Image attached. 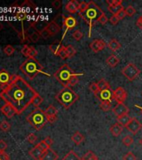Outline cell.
I'll use <instances>...</instances> for the list:
<instances>
[{
  "instance_id": "17",
  "label": "cell",
  "mask_w": 142,
  "mask_h": 160,
  "mask_svg": "<svg viewBox=\"0 0 142 160\" xmlns=\"http://www.w3.org/2000/svg\"><path fill=\"white\" fill-rule=\"evenodd\" d=\"M106 46H107V45H106V43H105V41L101 39L94 40V41H92V42L90 43V48H91V50H92L93 52L95 53L105 49Z\"/></svg>"
},
{
  "instance_id": "49",
  "label": "cell",
  "mask_w": 142,
  "mask_h": 160,
  "mask_svg": "<svg viewBox=\"0 0 142 160\" xmlns=\"http://www.w3.org/2000/svg\"><path fill=\"white\" fill-rule=\"evenodd\" d=\"M109 21L108 18H107V16L105 15V13H104L101 17H100V19H99V20H98V23H100V24H101V25H105L107 22Z\"/></svg>"
},
{
  "instance_id": "28",
  "label": "cell",
  "mask_w": 142,
  "mask_h": 160,
  "mask_svg": "<svg viewBox=\"0 0 142 160\" xmlns=\"http://www.w3.org/2000/svg\"><path fill=\"white\" fill-rule=\"evenodd\" d=\"M82 160H99V158L93 151H88L82 157Z\"/></svg>"
},
{
  "instance_id": "54",
  "label": "cell",
  "mask_w": 142,
  "mask_h": 160,
  "mask_svg": "<svg viewBox=\"0 0 142 160\" xmlns=\"http://www.w3.org/2000/svg\"><path fill=\"white\" fill-rule=\"evenodd\" d=\"M79 76H74L72 78V79L70 80V82H69V88L70 87H73L74 86V85H76L78 83H79V78H78Z\"/></svg>"
},
{
  "instance_id": "21",
  "label": "cell",
  "mask_w": 142,
  "mask_h": 160,
  "mask_svg": "<svg viewBox=\"0 0 142 160\" xmlns=\"http://www.w3.org/2000/svg\"><path fill=\"white\" fill-rule=\"evenodd\" d=\"M122 131H123V126H121L118 123H115L110 128V132L114 137H119L121 134Z\"/></svg>"
},
{
  "instance_id": "59",
  "label": "cell",
  "mask_w": 142,
  "mask_h": 160,
  "mask_svg": "<svg viewBox=\"0 0 142 160\" xmlns=\"http://www.w3.org/2000/svg\"><path fill=\"white\" fill-rule=\"evenodd\" d=\"M135 106L136 108H140V111H141V112H142V108H141V107H140V106H138V105H135Z\"/></svg>"
},
{
  "instance_id": "22",
  "label": "cell",
  "mask_w": 142,
  "mask_h": 160,
  "mask_svg": "<svg viewBox=\"0 0 142 160\" xmlns=\"http://www.w3.org/2000/svg\"><path fill=\"white\" fill-rule=\"evenodd\" d=\"M84 136L81 133H79V131L75 132L72 136H71V140L73 143H74L76 145H80L84 141Z\"/></svg>"
},
{
  "instance_id": "36",
  "label": "cell",
  "mask_w": 142,
  "mask_h": 160,
  "mask_svg": "<svg viewBox=\"0 0 142 160\" xmlns=\"http://www.w3.org/2000/svg\"><path fill=\"white\" fill-rule=\"evenodd\" d=\"M43 98L40 96V94H38L36 97L34 98V100H33V102H32V104L34 105V107H36V108H39L40 107V105L43 102Z\"/></svg>"
},
{
  "instance_id": "40",
  "label": "cell",
  "mask_w": 142,
  "mask_h": 160,
  "mask_svg": "<svg viewBox=\"0 0 142 160\" xmlns=\"http://www.w3.org/2000/svg\"><path fill=\"white\" fill-rule=\"evenodd\" d=\"M18 35H19V39H20V41H21L22 43H25L26 42L29 41V38H28V36H27V34H26V33H25V31L20 32V33L18 34Z\"/></svg>"
},
{
  "instance_id": "53",
  "label": "cell",
  "mask_w": 142,
  "mask_h": 160,
  "mask_svg": "<svg viewBox=\"0 0 142 160\" xmlns=\"http://www.w3.org/2000/svg\"><path fill=\"white\" fill-rule=\"evenodd\" d=\"M109 21L111 22V24L112 25H116L119 23V21H120V19H118V17L116 15H112L111 17V19H109Z\"/></svg>"
},
{
  "instance_id": "56",
  "label": "cell",
  "mask_w": 142,
  "mask_h": 160,
  "mask_svg": "<svg viewBox=\"0 0 142 160\" xmlns=\"http://www.w3.org/2000/svg\"><path fill=\"white\" fill-rule=\"evenodd\" d=\"M0 160H11L8 153H6L5 152H0Z\"/></svg>"
},
{
  "instance_id": "16",
  "label": "cell",
  "mask_w": 142,
  "mask_h": 160,
  "mask_svg": "<svg viewBox=\"0 0 142 160\" xmlns=\"http://www.w3.org/2000/svg\"><path fill=\"white\" fill-rule=\"evenodd\" d=\"M45 151L43 149H41L40 145L36 144L29 151V153L34 160H41L44 154H45Z\"/></svg>"
},
{
  "instance_id": "13",
  "label": "cell",
  "mask_w": 142,
  "mask_h": 160,
  "mask_svg": "<svg viewBox=\"0 0 142 160\" xmlns=\"http://www.w3.org/2000/svg\"><path fill=\"white\" fill-rule=\"evenodd\" d=\"M11 79H12V74L8 73L5 69H1L0 70V86L1 89L5 88L10 84Z\"/></svg>"
},
{
  "instance_id": "18",
  "label": "cell",
  "mask_w": 142,
  "mask_h": 160,
  "mask_svg": "<svg viewBox=\"0 0 142 160\" xmlns=\"http://www.w3.org/2000/svg\"><path fill=\"white\" fill-rule=\"evenodd\" d=\"M46 29L48 30V32L50 33V36L52 37V36H54L55 34H59L61 30V28L60 25L55 21V20H54V21H51L50 23L46 25Z\"/></svg>"
},
{
  "instance_id": "35",
  "label": "cell",
  "mask_w": 142,
  "mask_h": 160,
  "mask_svg": "<svg viewBox=\"0 0 142 160\" xmlns=\"http://www.w3.org/2000/svg\"><path fill=\"white\" fill-rule=\"evenodd\" d=\"M3 52H4V53H5L7 56H11L13 55V53L15 52V48H14L12 45L8 44L6 45L5 47H4V48H3Z\"/></svg>"
},
{
  "instance_id": "1",
  "label": "cell",
  "mask_w": 142,
  "mask_h": 160,
  "mask_svg": "<svg viewBox=\"0 0 142 160\" xmlns=\"http://www.w3.org/2000/svg\"><path fill=\"white\" fill-rule=\"evenodd\" d=\"M39 94L30 84L17 74H12L10 84L2 89L0 98L5 103L13 105L21 114L29 105L32 104L34 98Z\"/></svg>"
},
{
  "instance_id": "50",
  "label": "cell",
  "mask_w": 142,
  "mask_h": 160,
  "mask_svg": "<svg viewBox=\"0 0 142 160\" xmlns=\"http://www.w3.org/2000/svg\"><path fill=\"white\" fill-rule=\"evenodd\" d=\"M116 16L118 17V19H120V20H122V19H124L125 18V16H126V13H125V8H122L120 12H119L117 14H116Z\"/></svg>"
},
{
  "instance_id": "60",
  "label": "cell",
  "mask_w": 142,
  "mask_h": 160,
  "mask_svg": "<svg viewBox=\"0 0 142 160\" xmlns=\"http://www.w3.org/2000/svg\"><path fill=\"white\" fill-rule=\"evenodd\" d=\"M139 144H140V145H141V146H142V138H141V139H140V140H139Z\"/></svg>"
},
{
  "instance_id": "41",
  "label": "cell",
  "mask_w": 142,
  "mask_h": 160,
  "mask_svg": "<svg viewBox=\"0 0 142 160\" xmlns=\"http://www.w3.org/2000/svg\"><path fill=\"white\" fill-rule=\"evenodd\" d=\"M89 7V3H86L84 1H82L81 3H79V13H84L87 10V8Z\"/></svg>"
},
{
  "instance_id": "25",
  "label": "cell",
  "mask_w": 142,
  "mask_h": 160,
  "mask_svg": "<svg viewBox=\"0 0 142 160\" xmlns=\"http://www.w3.org/2000/svg\"><path fill=\"white\" fill-rule=\"evenodd\" d=\"M107 47H108L112 52H116V51H118V50L121 48V44L119 43L118 40L113 39H111V41L108 43Z\"/></svg>"
},
{
  "instance_id": "42",
  "label": "cell",
  "mask_w": 142,
  "mask_h": 160,
  "mask_svg": "<svg viewBox=\"0 0 142 160\" xmlns=\"http://www.w3.org/2000/svg\"><path fill=\"white\" fill-rule=\"evenodd\" d=\"M38 55V51L34 47L30 46L29 48V58H35V57Z\"/></svg>"
},
{
  "instance_id": "20",
  "label": "cell",
  "mask_w": 142,
  "mask_h": 160,
  "mask_svg": "<svg viewBox=\"0 0 142 160\" xmlns=\"http://www.w3.org/2000/svg\"><path fill=\"white\" fill-rule=\"evenodd\" d=\"M59 155L58 153L54 151V150L48 149L46 152L45 153V154L43 156L42 159L41 160H58Z\"/></svg>"
},
{
  "instance_id": "45",
  "label": "cell",
  "mask_w": 142,
  "mask_h": 160,
  "mask_svg": "<svg viewBox=\"0 0 142 160\" xmlns=\"http://www.w3.org/2000/svg\"><path fill=\"white\" fill-rule=\"evenodd\" d=\"M122 0H107L106 3L108 6H118L122 5Z\"/></svg>"
},
{
  "instance_id": "34",
  "label": "cell",
  "mask_w": 142,
  "mask_h": 160,
  "mask_svg": "<svg viewBox=\"0 0 142 160\" xmlns=\"http://www.w3.org/2000/svg\"><path fill=\"white\" fill-rule=\"evenodd\" d=\"M10 129H11V125L8 121L3 120L0 123V129H1L2 131L8 132L10 130Z\"/></svg>"
},
{
  "instance_id": "52",
  "label": "cell",
  "mask_w": 142,
  "mask_h": 160,
  "mask_svg": "<svg viewBox=\"0 0 142 160\" xmlns=\"http://www.w3.org/2000/svg\"><path fill=\"white\" fill-rule=\"evenodd\" d=\"M52 6L53 8H55V9H59L62 6V2L60 0H54L52 3Z\"/></svg>"
},
{
  "instance_id": "26",
  "label": "cell",
  "mask_w": 142,
  "mask_h": 160,
  "mask_svg": "<svg viewBox=\"0 0 142 160\" xmlns=\"http://www.w3.org/2000/svg\"><path fill=\"white\" fill-rule=\"evenodd\" d=\"M62 160H82V158L79 157L74 150H70L69 152H68V153L64 155Z\"/></svg>"
},
{
  "instance_id": "44",
  "label": "cell",
  "mask_w": 142,
  "mask_h": 160,
  "mask_svg": "<svg viewBox=\"0 0 142 160\" xmlns=\"http://www.w3.org/2000/svg\"><path fill=\"white\" fill-rule=\"evenodd\" d=\"M58 56L60 58H62V59H65V58H68V53H67V52H66L65 46H63V47H62L61 50L59 51V53Z\"/></svg>"
},
{
  "instance_id": "46",
  "label": "cell",
  "mask_w": 142,
  "mask_h": 160,
  "mask_svg": "<svg viewBox=\"0 0 142 160\" xmlns=\"http://www.w3.org/2000/svg\"><path fill=\"white\" fill-rule=\"evenodd\" d=\"M26 139L29 144H34L35 142L37 141V136H36L34 134H29V135L27 136Z\"/></svg>"
},
{
  "instance_id": "31",
  "label": "cell",
  "mask_w": 142,
  "mask_h": 160,
  "mask_svg": "<svg viewBox=\"0 0 142 160\" xmlns=\"http://www.w3.org/2000/svg\"><path fill=\"white\" fill-rule=\"evenodd\" d=\"M66 52L68 53V58H72L74 57L75 54H76V49L74 48V47L73 45H68V46H65Z\"/></svg>"
},
{
  "instance_id": "8",
  "label": "cell",
  "mask_w": 142,
  "mask_h": 160,
  "mask_svg": "<svg viewBox=\"0 0 142 160\" xmlns=\"http://www.w3.org/2000/svg\"><path fill=\"white\" fill-rule=\"evenodd\" d=\"M62 28L64 29V34H63V36L61 38V41L64 39L65 37L66 34H67V32L69 30H70V29H74L75 27L77 26V24H78V22L75 19H74L73 16H68V17H65L64 15H62Z\"/></svg>"
},
{
  "instance_id": "3",
  "label": "cell",
  "mask_w": 142,
  "mask_h": 160,
  "mask_svg": "<svg viewBox=\"0 0 142 160\" xmlns=\"http://www.w3.org/2000/svg\"><path fill=\"white\" fill-rule=\"evenodd\" d=\"M19 68L29 79H34L39 74H44L50 76V74L44 73V67L36 58H27L20 65Z\"/></svg>"
},
{
  "instance_id": "9",
  "label": "cell",
  "mask_w": 142,
  "mask_h": 160,
  "mask_svg": "<svg viewBox=\"0 0 142 160\" xmlns=\"http://www.w3.org/2000/svg\"><path fill=\"white\" fill-rule=\"evenodd\" d=\"M127 98V93L122 87H118L113 94V100L116 101L117 103H124Z\"/></svg>"
},
{
  "instance_id": "39",
  "label": "cell",
  "mask_w": 142,
  "mask_h": 160,
  "mask_svg": "<svg viewBox=\"0 0 142 160\" xmlns=\"http://www.w3.org/2000/svg\"><path fill=\"white\" fill-rule=\"evenodd\" d=\"M72 37L74 38L76 41H79V40H81L82 38L84 37V34H83L80 30H75V31L72 34Z\"/></svg>"
},
{
  "instance_id": "29",
  "label": "cell",
  "mask_w": 142,
  "mask_h": 160,
  "mask_svg": "<svg viewBox=\"0 0 142 160\" xmlns=\"http://www.w3.org/2000/svg\"><path fill=\"white\" fill-rule=\"evenodd\" d=\"M100 108L104 112H108L112 108L111 102H110V101H101L100 103Z\"/></svg>"
},
{
  "instance_id": "15",
  "label": "cell",
  "mask_w": 142,
  "mask_h": 160,
  "mask_svg": "<svg viewBox=\"0 0 142 160\" xmlns=\"http://www.w3.org/2000/svg\"><path fill=\"white\" fill-rule=\"evenodd\" d=\"M1 112L8 118H13V116L18 114V112L15 109V108L9 103H4L1 108Z\"/></svg>"
},
{
  "instance_id": "57",
  "label": "cell",
  "mask_w": 142,
  "mask_h": 160,
  "mask_svg": "<svg viewBox=\"0 0 142 160\" xmlns=\"http://www.w3.org/2000/svg\"><path fill=\"white\" fill-rule=\"evenodd\" d=\"M136 25L140 29H142V15L140 16L139 19H137Z\"/></svg>"
},
{
  "instance_id": "58",
  "label": "cell",
  "mask_w": 142,
  "mask_h": 160,
  "mask_svg": "<svg viewBox=\"0 0 142 160\" xmlns=\"http://www.w3.org/2000/svg\"><path fill=\"white\" fill-rule=\"evenodd\" d=\"M3 25L0 23V31H1V30H3Z\"/></svg>"
},
{
  "instance_id": "12",
  "label": "cell",
  "mask_w": 142,
  "mask_h": 160,
  "mask_svg": "<svg viewBox=\"0 0 142 160\" xmlns=\"http://www.w3.org/2000/svg\"><path fill=\"white\" fill-rule=\"evenodd\" d=\"M113 94H114V91L111 89V88L110 89H104L101 90L99 92L95 97L99 98L101 101H110V102H112L113 100Z\"/></svg>"
},
{
  "instance_id": "61",
  "label": "cell",
  "mask_w": 142,
  "mask_h": 160,
  "mask_svg": "<svg viewBox=\"0 0 142 160\" xmlns=\"http://www.w3.org/2000/svg\"><path fill=\"white\" fill-rule=\"evenodd\" d=\"M0 99H1V98H0Z\"/></svg>"
},
{
  "instance_id": "30",
  "label": "cell",
  "mask_w": 142,
  "mask_h": 160,
  "mask_svg": "<svg viewBox=\"0 0 142 160\" xmlns=\"http://www.w3.org/2000/svg\"><path fill=\"white\" fill-rule=\"evenodd\" d=\"M97 84L98 87H99V89H100V91L104 89H107L111 88V87L110 86V84H109L108 82L104 79H101L100 80H99V81L97 82Z\"/></svg>"
},
{
  "instance_id": "37",
  "label": "cell",
  "mask_w": 142,
  "mask_h": 160,
  "mask_svg": "<svg viewBox=\"0 0 142 160\" xmlns=\"http://www.w3.org/2000/svg\"><path fill=\"white\" fill-rule=\"evenodd\" d=\"M125 13H126V16H128V17H133L136 13V10L133 6L129 5L125 8Z\"/></svg>"
},
{
  "instance_id": "38",
  "label": "cell",
  "mask_w": 142,
  "mask_h": 160,
  "mask_svg": "<svg viewBox=\"0 0 142 160\" xmlns=\"http://www.w3.org/2000/svg\"><path fill=\"white\" fill-rule=\"evenodd\" d=\"M90 90L94 94L95 96H96V95L99 94V92H100V89H99V87H98L97 83H92V84H90Z\"/></svg>"
},
{
  "instance_id": "55",
  "label": "cell",
  "mask_w": 142,
  "mask_h": 160,
  "mask_svg": "<svg viewBox=\"0 0 142 160\" xmlns=\"http://www.w3.org/2000/svg\"><path fill=\"white\" fill-rule=\"evenodd\" d=\"M44 142H45V144L48 145V147H51L53 144V143H54V141H53V139L50 138V137H46L45 139H44Z\"/></svg>"
},
{
  "instance_id": "5",
  "label": "cell",
  "mask_w": 142,
  "mask_h": 160,
  "mask_svg": "<svg viewBox=\"0 0 142 160\" xmlns=\"http://www.w3.org/2000/svg\"><path fill=\"white\" fill-rule=\"evenodd\" d=\"M84 74H76L72 70L68 64H63L58 70L56 71L55 74H54V77L55 78L59 84L64 88H69V82L72 78L74 76H82Z\"/></svg>"
},
{
  "instance_id": "14",
  "label": "cell",
  "mask_w": 142,
  "mask_h": 160,
  "mask_svg": "<svg viewBox=\"0 0 142 160\" xmlns=\"http://www.w3.org/2000/svg\"><path fill=\"white\" fill-rule=\"evenodd\" d=\"M129 108L125 103H117V104L112 108V112L115 113V115L118 118L121 116L125 115L129 113Z\"/></svg>"
},
{
  "instance_id": "24",
  "label": "cell",
  "mask_w": 142,
  "mask_h": 160,
  "mask_svg": "<svg viewBox=\"0 0 142 160\" xmlns=\"http://www.w3.org/2000/svg\"><path fill=\"white\" fill-rule=\"evenodd\" d=\"M63 46L64 45H62L60 41V42H56L52 43V44H50V46H49V48H50V51H51L54 55L58 56L59 53V51H60Z\"/></svg>"
},
{
  "instance_id": "43",
  "label": "cell",
  "mask_w": 142,
  "mask_h": 160,
  "mask_svg": "<svg viewBox=\"0 0 142 160\" xmlns=\"http://www.w3.org/2000/svg\"><path fill=\"white\" fill-rule=\"evenodd\" d=\"M123 160H136V157H135V155L131 151H130V152H128L127 153L124 155Z\"/></svg>"
},
{
  "instance_id": "4",
  "label": "cell",
  "mask_w": 142,
  "mask_h": 160,
  "mask_svg": "<svg viewBox=\"0 0 142 160\" xmlns=\"http://www.w3.org/2000/svg\"><path fill=\"white\" fill-rule=\"evenodd\" d=\"M55 99L65 109H68L79 99V95L71 88H64L55 95Z\"/></svg>"
},
{
  "instance_id": "48",
  "label": "cell",
  "mask_w": 142,
  "mask_h": 160,
  "mask_svg": "<svg viewBox=\"0 0 142 160\" xmlns=\"http://www.w3.org/2000/svg\"><path fill=\"white\" fill-rule=\"evenodd\" d=\"M40 33V36H41V38H43L44 39H49V38L51 37V36H50V33H49L47 29H46V28H45L44 29H42V30H41Z\"/></svg>"
},
{
  "instance_id": "11",
  "label": "cell",
  "mask_w": 142,
  "mask_h": 160,
  "mask_svg": "<svg viewBox=\"0 0 142 160\" xmlns=\"http://www.w3.org/2000/svg\"><path fill=\"white\" fill-rule=\"evenodd\" d=\"M125 128L133 135H135L142 129V123H140L139 120H137L135 118H131L130 123H128V125Z\"/></svg>"
},
{
  "instance_id": "23",
  "label": "cell",
  "mask_w": 142,
  "mask_h": 160,
  "mask_svg": "<svg viewBox=\"0 0 142 160\" xmlns=\"http://www.w3.org/2000/svg\"><path fill=\"white\" fill-rule=\"evenodd\" d=\"M105 63H106V64H107L109 67H111V68H116V66L119 64V63H120V58H119L116 55H115V54H111V55L106 59Z\"/></svg>"
},
{
  "instance_id": "51",
  "label": "cell",
  "mask_w": 142,
  "mask_h": 160,
  "mask_svg": "<svg viewBox=\"0 0 142 160\" xmlns=\"http://www.w3.org/2000/svg\"><path fill=\"white\" fill-rule=\"evenodd\" d=\"M7 148H8L7 143H6L4 140H0V152H5V150L7 149Z\"/></svg>"
},
{
  "instance_id": "47",
  "label": "cell",
  "mask_w": 142,
  "mask_h": 160,
  "mask_svg": "<svg viewBox=\"0 0 142 160\" xmlns=\"http://www.w3.org/2000/svg\"><path fill=\"white\" fill-rule=\"evenodd\" d=\"M29 48H30V46H29L28 44H24V47L22 48V49H21V53L24 56V57H26L27 58H29Z\"/></svg>"
},
{
  "instance_id": "6",
  "label": "cell",
  "mask_w": 142,
  "mask_h": 160,
  "mask_svg": "<svg viewBox=\"0 0 142 160\" xmlns=\"http://www.w3.org/2000/svg\"><path fill=\"white\" fill-rule=\"evenodd\" d=\"M26 120L36 130L42 129L48 123L47 117L45 115V111L40 108H36L34 111H32L31 113H29L27 116Z\"/></svg>"
},
{
  "instance_id": "32",
  "label": "cell",
  "mask_w": 142,
  "mask_h": 160,
  "mask_svg": "<svg viewBox=\"0 0 142 160\" xmlns=\"http://www.w3.org/2000/svg\"><path fill=\"white\" fill-rule=\"evenodd\" d=\"M122 143H123V144L125 146L130 147L134 143V139L131 136H130V135H126V136L124 137L123 139H122Z\"/></svg>"
},
{
  "instance_id": "10",
  "label": "cell",
  "mask_w": 142,
  "mask_h": 160,
  "mask_svg": "<svg viewBox=\"0 0 142 160\" xmlns=\"http://www.w3.org/2000/svg\"><path fill=\"white\" fill-rule=\"evenodd\" d=\"M45 115L47 117L48 122L50 123H54L57 120L58 117V110L54 105H50L45 110Z\"/></svg>"
},
{
  "instance_id": "7",
  "label": "cell",
  "mask_w": 142,
  "mask_h": 160,
  "mask_svg": "<svg viewBox=\"0 0 142 160\" xmlns=\"http://www.w3.org/2000/svg\"><path fill=\"white\" fill-rule=\"evenodd\" d=\"M121 74H123L129 81L131 82L139 76L140 74V70L135 65L134 63H130L121 69Z\"/></svg>"
},
{
  "instance_id": "33",
  "label": "cell",
  "mask_w": 142,
  "mask_h": 160,
  "mask_svg": "<svg viewBox=\"0 0 142 160\" xmlns=\"http://www.w3.org/2000/svg\"><path fill=\"white\" fill-rule=\"evenodd\" d=\"M122 8H124L122 5L108 6V11L109 12H111V13H113V15H116Z\"/></svg>"
},
{
  "instance_id": "2",
  "label": "cell",
  "mask_w": 142,
  "mask_h": 160,
  "mask_svg": "<svg viewBox=\"0 0 142 160\" xmlns=\"http://www.w3.org/2000/svg\"><path fill=\"white\" fill-rule=\"evenodd\" d=\"M104 13L102 9L94 1L89 2V7L84 13H79V17L89 25V38L91 37L93 27L97 24L99 19Z\"/></svg>"
},
{
  "instance_id": "27",
  "label": "cell",
  "mask_w": 142,
  "mask_h": 160,
  "mask_svg": "<svg viewBox=\"0 0 142 160\" xmlns=\"http://www.w3.org/2000/svg\"><path fill=\"white\" fill-rule=\"evenodd\" d=\"M130 119H131V118H130L128 114L121 116V117H118V118H116L117 123H118L119 124H121V126L123 127H126L127 125H128V123H130Z\"/></svg>"
},
{
  "instance_id": "19",
  "label": "cell",
  "mask_w": 142,
  "mask_h": 160,
  "mask_svg": "<svg viewBox=\"0 0 142 160\" xmlns=\"http://www.w3.org/2000/svg\"><path fill=\"white\" fill-rule=\"evenodd\" d=\"M65 9L66 11H68L69 13H71V14L79 13V3L77 0H71V1L66 3Z\"/></svg>"
}]
</instances>
